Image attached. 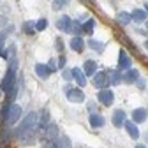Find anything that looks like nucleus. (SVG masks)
Wrapping results in <instances>:
<instances>
[{
	"label": "nucleus",
	"instance_id": "1",
	"mask_svg": "<svg viewBox=\"0 0 148 148\" xmlns=\"http://www.w3.org/2000/svg\"><path fill=\"white\" fill-rule=\"evenodd\" d=\"M41 138V143H42V148H53L55 145L58 143L60 139V131H58V125L57 123H49V127L39 136Z\"/></svg>",
	"mask_w": 148,
	"mask_h": 148
},
{
	"label": "nucleus",
	"instance_id": "2",
	"mask_svg": "<svg viewBox=\"0 0 148 148\" xmlns=\"http://www.w3.org/2000/svg\"><path fill=\"white\" fill-rule=\"evenodd\" d=\"M37 122H39V115L35 111H30V113L21 120V123L18 125V131H16V136L20 138L21 134L25 132H32V131H37Z\"/></svg>",
	"mask_w": 148,
	"mask_h": 148
},
{
	"label": "nucleus",
	"instance_id": "3",
	"mask_svg": "<svg viewBox=\"0 0 148 148\" xmlns=\"http://www.w3.org/2000/svg\"><path fill=\"white\" fill-rule=\"evenodd\" d=\"M21 113H23V109H21L20 104H11L9 113H7V116H5V123L16 125L18 122H20V118H21Z\"/></svg>",
	"mask_w": 148,
	"mask_h": 148
},
{
	"label": "nucleus",
	"instance_id": "4",
	"mask_svg": "<svg viewBox=\"0 0 148 148\" xmlns=\"http://www.w3.org/2000/svg\"><path fill=\"white\" fill-rule=\"evenodd\" d=\"M51 123V116H49V109L48 108H42L41 113H39V122H37V132H39V136L46 131V129L49 127Z\"/></svg>",
	"mask_w": 148,
	"mask_h": 148
},
{
	"label": "nucleus",
	"instance_id": "5",
	"mask_svg": "<svg viewBox=\"0 0 148 148\" xmlns=\"http://www.w3.org/2000/svg\"><path fill=\"white\" fill-rule=\"evenodd\" d=\"M94 79H92V83H94V86L95 88H99V90H102V88H108L109 85H111V79H109V74L108 72H95L94 76H92Z\"/></svg>",
	"mask_w": 148,
	"mask_h": 148
},
{
	"label": "nucleus",
	"instance_id": "6",
	"mask_svg": "<svg viewBox=\"0 0 148 148\" xmlns=\"http://www.w3.org/2000/svg\"><path fill=\"white\" fill-rule=\"evenodd\" d=\"M65 97H67V101H71V102H76V104H79V102H83L85 101V94H83V90L81 88H69V90H65Z\"/></svg>",
	"mask_w": 148,
	"mask_h": 148
},
{
	"label": "nucleus",
	"instance_id": "7",
	"mask_svg": "<svg viewBox=\"0 0 148 148\" xmlns=\"http://www.w3.org/2000/svg\"><path fill=\"white\" fill-rule=\"evenodd\" d=\"M97 101L101 104H104V106H111L115 102V94L109 88H102V90H99V94H97Z\"/></svg>",
	"mask_w": 148,
	"mask_h": 148
},
{
	"label": "nucleus",
	"instance_id": "8",
	"mask_svg": "<svg viewBox=\"0 0 148 148\" xmlns=\"http://www.w3.org/2000/svg\"><path fill=\"white\" fill-rule=\"evenodd\" d=\"M118 69H120L122 72L132 69V60H131V57L127 55L125 49H120V53H118Z\"/></svg>",
	"mask_w": 148,
	"mask_h": 148
},
{
	"label": "nucleus",
	"instance_id": "9",
	"mask_svg": "<svg viewBox=\"0 0 148 148\" xmlns=\"http://www.w3.org/2000/svg\"><path fill=\"white\" fill-rule=\"evenodd\" d=\"M57 28L58 30H62V32H65V34H71V28H72V20L67 16V14H64V16H60V20L57 21Z\"/></svg>",
	"mask_w": 148,
	"mask_h": 148
},
{
	"label": "nucleus",
	"instance_id": "10",
	"mask_svg": "<svg viewBox=\"0 0 148 148\" xmlns=\"http://www.w3.org/2000/svg\"><path fill=\"white\" fill-rule=\"evenodd\" d=\"M14 30V27H7L5 30H2V32H0V55H2V57H9V51H5L4 49V44H5V41H7V35L11 34Z\"/></svg>",
	"mask_w": 148,
	"mask_h": 148
},
{
	"label": "nucleus",
	"instance_id": "11",
	"mask_svg": "<svg viewBox=\"0 0 148 148\" xmlns=\"http://www.w3.org/2000/svg\"><path fill=\"white\" fill-rule=\"evenodd\" d=\"M123 127H125V131H127V134L131 136L132 139H138V138H139V129H138V125H136V122H134V120H132V122H129V120H125Z\"/></svg>",
	"mask_w": 148,
	"mask_h": 148
},
{
	"label": "nucleus",
	"instance_id": "12",
	"mask_svg": "<svg viewBox=\"0 0 148 148\" xmlns=\"http://www.w3.org/2000/svg\"><path fill=\"white\" fill-rule=\"evenodd\" d=\"M35 74L39 76L41 79H48L49 74H51V69L48 67V64H35Z\"/></svg>",
	"mask_w": 148,
	"mask_h": 148
},
{
	"label": "nucleus",
	"instance_id": "13",
	"mask_svg": "<svg viewBox=\"0 0 148 148\" xmlns=\"http://www.w3.org/2000/svg\"><path fill=\"white\" fill-rule=\"evenodd\" d=\"M138 79H139V71H136V69H129V71L123 72V81H125L127 85H132V83H136Z\"/></svg>",
	"mask_w": 148,
	"mask_h": 148
},
{
	"label": "nucleus",
	"instance_id": "14",
	"mask_svg": "<svg viewBox=\"0 0 148 148\" xmlns=\"http://www.w3.org/2000/svg\"><path fill=\"white\" fill-rule=\"evenodd\" d=\"M88 122H90V127H92V129H101V127H104V123H106L104 116H102V115H97V113H92Z\"/></svg>",
	"mask_w": 148,
	"mask_h": 148
},
{
	"label": "nucleus",
	"instance_id": "15",
	"mask_svg": "<svg viewBox=\"0 0 148 148\" xmlns=\"http://www.w3.org/2000/svg\"><path fill=\"white\" fill-rule=\"evenodd\" d=\"M146 116H148V111H146L145 108H138V109L132 111V120H134L136 123H143V122H146Z\"/></svg>",
	"mask_w": 148,
	"mask_h": 148
},
{
	"label": "nucleus",
	"instance_id": "16",
	"mask_svg": "<svg viewBox=\"0 0 148 148\" xmlns=\"http://www.w3.org/2000/svg\"><path fill=\"white\" fill-rule=\"evenodd\" d=\"M127 116H125V111L123 109H116L115 113H113V125L115 127H123Z\"/></svg>",
	"mask_w": 148,
	"mask_h": 148
},
{
	"label": "nucleus",
	"instance_id": "17",
	"mask_svg": "<svg viewBox=\"0 0 148 148\" xmlns=\"http://www.w3.org/2000/svg\"><path fill=\"white\" fill-rule=\"evenodd\" d=\"M71 48H72V51H83V48H85V41H83V37H79V35H74L72 39H71Z\"/></svg>",
	"mask_w": 148,
	"mask_h": 148
},
{
	"label": "nucleus",
	"instance_id": "18",
	"mask_svg": "<svg viewBox=\"0 0 148 148\" xmlns=\"http://www.w3.org/2000/svg\"><path fill=\"white\" fill-rule=\"evenodd\" d=\"M109 79H111V85H122V81H123V74H122V71L120 69H116V71H109Z\"/></svg>",
	"mask_w": 148,
	"mask_h": 148
},
{
	"label": "nucleus",
	"instance_id": "19",
	"mask_svg": "<svg viewBox=\"0 0 148 148\" xmlns=\"http://www.w3.org/2000/svg\"><path fill=\"white\" fill-rule=\"evenodd\" d=\"M116 21H118L120 25H129V23H132L134 20H132V14H131V12L120 11V12L116 14Z\"/></svg>",
	"mask_w": 148,
	"mask_h": 148
},
{
	"label": "nucleus",
	"instance_id": "20",
	"mask_svg": "<svg viewBox=\"0 0 148 148\" xmlns=\"http://www.w3.org/2000/svg\"><path fill=\"white\" fill-rule=\"evenodd\" d=\"M83 71H85L86 76H94V74L97 72V62H94V60H86L85 65H83Z\"/></svg>",
	"mask_w": 148,
	"mask_h": 148
},
{
	"label": "nucleus",
	"instance_id": "21",
	"mask_svg": "<svg viewBox=\"0 0 148 148\" xmlns=\"http://www.w3.org/2000/svg\"><path fill=\"white\" fill-rule=\"evenodd\" d=\"M131 14H132V20L138 21V23L146 21V9H134Z\"/></svg>",
	"mask_w": 148,
	"mask_h": 148
},
{
	"label": "nucleus",
	"instance_id": "22",
	"mask_svg": "<svg viewBox=\"0 0 148 148\" xmlns=\"http://www.w3.org/2000/svg\"><path fill=\"white\" fill-rule=\"evenodd\" d=\"M88 46L94 49V51H97V53H102V51L106 49V44L101 42V41H95V39H90V41H88Z\"/></svg>",
	"mask_w": 148,
	"mask_h": 148
},
{
	"label": "nucleus",
	"instance_id": "23",
	"mask_svg": "<svg viewBox=\"0 0 148 148\" xmlns=\"http://www.w3.org/2000/svg\"><path fill=\"white\" fill-rule=\"evenodd\" d=\"M94 27H95V20H86L85 23H83V34H86V35H92V32H94Z\"/></svg>",
	"mask_w": 148,
	"mask_h": 148
},
{
	"label": "nucleus",
	"instance_id": "24",
	"mask_svg": "<svg viewBox=\"0 0 148 148\" xmlns=\"http://www.w3.org/2000/svg\"><path fill=\"white\" fill-rule=\"evenodd\" d=\"M53 148H72V143H71V139H69L67 136H60L58 143L55 145Z\"/></svg>",
	"mask_w": 148,
	"mask_h": 148
},
{
	"label": "nucleus",
	"instance_id": "25",
	"mask_svg": "<svg viewBox=\"0 0 148 148\" xmlns=\"http://www.w3.org/2000/svg\"><path fill=\"white\" fill-rule=\"evenodd\" d=\"M71 34H74V35H81V34H83V23L74 21V20H72V28H71Z\"/></svg>",
	"mask_w": 148,
	"mask_h": 148
},
{
	"label": "nucleus",
	"instance_id": "26",
	"mask_svg": "<svg viewBox=\"0 0 148 148\" xmlns=\"http://www.w3.org/2000/svg\"><path fill=\"white\" fill-rule=\"evenodd\" d=\"M23 30H25V34H28V35H32L34 32H37V30H35V21H32V20L25 21V25H23Z\"/></svg>",
	"mask_w": 148,
	"mask_h": 148
},
{
	"label": "nucleus",
	"instance_id": "27",
	"mask_svg": "<svg viewBox=\"0 0 148 148\" xmlns=\"http://www.w3.org/2000/svg\"><path fill=\"white\" fill-rule=\"evenodd\" d=\"M46 28H48V20H46V18H41V20L35 21V30H37V32H42V30H46Z\"/></svg>",
	"mask_w": 148,
	"mask_h": 148
},
{
	"label": "nucleus",
	"instance_id": "28",
	"mask_svg": "<svg viewBox=\"0 0 148 148\" xmlns=\"http://www.w3.org/2000/svg\"><path fill=\"white\" fill-rule=\"evenodd\" d=\"M67 4H69V0H53V9H55V11L64 9Z\"/></svg>",
	"mask_w": 148,
	"mask_h": 148
},
{
	"label": "nucleus",
	"instance_id": "29",
	"mask_svg": "<svg viewBox=\"0 0 148 148\" xmlns=\"http://www.w3.org/2000/svg\"><path fill=\"white\" fill-rule=\"evenodd\" d=\"M62 78H64L65 81L74 79V78H72V69H71V71H69V69H62Z\"/></svg>",
	"mask_w": 148,
	"mask_h": 148
},
{
	"label": "nucleus",
	"instance_id": "30",
	"mask_svg": "<svg viewBox=\"0 0 148 148\" xmlns=\"http://www.w3.org/2000/svg\"><path fill=\"white\" fill-rule=\"evenodd\" d=\"M76 83H78V86H85L86 85V74L85 72H81L79 76L76 78Z\"/></svg>",
	"mask_w": 148,
	"mask_h": 148
},
{
	"label": "nucleus",
	"instance_id": "31",
	"mask_svg": "<svg viewBox=\"0 0 148 148\" xmlns=\"http://www.w3.org/2000/svg\"><path fill=\"white\" fill-rule=\"evenodd\" d=\"M48 67L51 69V72H53V71H57V69H58V60H55V58H51V60L48 62Z\"/></svg>",
	"mask_w": 148,
	"mask_h": 148
},
{
	"label": "nucleus",
	"instance_id": "32",
	"mask_svg": "<svg viewBox=\"0 0 148 148\" xmlns=\"http://www.w3.org/2000/svg\"><path fill=\"white\" fill-rule=\"evenodd\" d=\"M65 57H64V55H60V57H58V69H65Z\"/></svg>",
	"mask_w": 148,
	"mask_h": 148
},
{
	"label": "nucleus",
	"instance_id": "33",
	"mask_svg": "<svg viewBox=\"0 0 148 148\" xmlns=\"http://www.w3.org/2000/svg\"><path fill=\"white\" fill-rule=\"evenodd\" d=\"M55 44H57V49H58V51H64V42H62V39H60V37H57V41H55Z\"/></svg>",
	"mask_w": 148,
	"mask_h": 148
},
{
	"label": "nucleus",
	"instance_id": "34",
	"mask_svg": "<svg viewBox=\"0 0 148 148\" xmlns=\"http://www.w3.org/2000/svg\"><path fill=\"white\" fill-rule=\"evenodd\" d=\"M81 72H83V71H81L79 67H74V69H72V78H74V79H76V78L79 76V74H81Z\"/></svg>",
	"mask_w": 148,
	"mask_h": 148
},
{
	"label": "nucleus",
	"instance_id": "35",
	"mask_svg": "<svg viewBox=\"0 0 148 148\" xmlns=\"http://www.w3.org/2000/svg\"><path fill=\"white\" fill-rule=\"evenodd\" d=\"M136 85H138V88H145V86H146V81H145L143 78H139V79L136 81Z\"/></svg>",
	"mask_w": 148,
	"mask_h": 148
},
{
	"label": "nucleus",
	"instance_id": "36",
	"mask_svg": "<svg viewBox=\"0 0 148 148\" xmlns=\"http://www.w3.org/2000/svg\"><path fill=\"white\" fill-rule=\"evenodd\" d=\"M88 111H90V115L95 113V102H88Z\"/></svg>",
	"mask_w": 148,
	"mask_h": 148
},
{
	"label": "nucleus",
	"instance_id": "37",
	"mask_svg": "<svg viewBox=\"0 0 148 148\" xmlns=\"http://www.w3.org/2000/svg\"><path fill=\"white\" fill-rule=\"evenodd\" d=\"M136 148H146L145 145H136Z\"/></svg>",
	"mask_w": 148,
	"mask_h": 148
},
{
	"label": "nucleus",
	"instance_id": "38",
	"mask_svg": "<svg viewBox=\"0 0 148 148\" xmlns=\"http://www.w3.org/2000/svg\"><path fill=\"white\" fill-rule=\"evenodd\" d=\"M145 139H146V143H148V132H146V134H145Z\"/></svg>",
	"mask_w": 148,
	"mask_h": 148
},
{
	"label": "nucleus",
	"instance_id": "39",
	"mask_svg": "<svg viewBox=\"0 0 148 148\" xmlns=\"http://www.w3.org/2000/svg\"><path fill=\"white\" fill-rule=\"evenodd\" d=\"M145 48H146V49H148V41H145Z\"/></svg>",
	"mask_w": 148,
	"mask_h": 148
},
{
	"label": "nucleus",
	"instance_id": "40",
	"mask_svg": "<svg viewBox=\"0 0 148 148\" xmlns=\"http://www.w3.org/2000/svg\"><path fill=\"white\" fill-rule=\"evenodd\" d=\"M145 9H146V11H148V2H146V4H145Z\"/></svg>",
	"mask_w": 148,
	"mask_h": 148
},
{
	"label": "nucleus",
	"instance_id": "41",
	"mask_svg": "<svg viewBox=\"0 0 148 148\" xmlns=\"http://www.w3.org/2000/svg\"><path fill=\"white\" fill-rule=\"evenodd\" d=\"M146 28H148V21H146Z\"/></svg>",
	"mask_w": 148,
	"mask_h": 148
}]
</instances>
